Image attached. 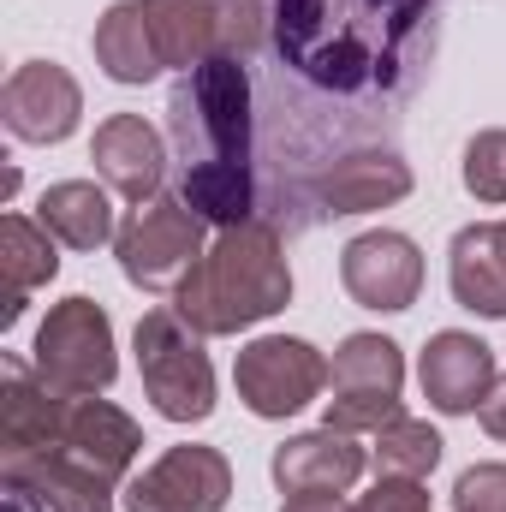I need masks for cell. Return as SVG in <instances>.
I'll return each mask as SVG.
<instances>
[{
  "label": "cell",
  "instance_id": "cell-1",
  "mask_svg": "<svg viewBox=\"0 0 506 512\" xmlns=\"http://www.w3.org/2000/svg\"><path fill=\"white\" fill-rule=\"evenodd\" d=\"M435 48L441 0H268L262 227H316V173L393 131Z\"/></svg>",
  "mask_w": 506,
  "mask_h": 512
},
{
  "label": "cell",
  "instance_id": "cell-2",
  "mask_svg": "<svg viewBox=\"0 0 506 512\" xmlns=\"http://www.w3.org/2000/svg\"><path fill=\"white\" fill-rule=\"evenodd\" d=\"M179 197L209 227L262 221V96L251 60H203L167 90Z\"/></svg>",
  "mask_w": 506,
  "mask_h": 512
},
{
  "label": "cell",
  "instance_id": "cell-3",
  "mask_svg": "<svg viewBox=\"0 0 506 512\" xmlns=\"http://www.w3.org/2000/svg\"><path fill=\"white\" fill-rule=\"evenodd\" d=\"M292 304V268H286V245L274 227L245 221V227H221L209 239L203 262L185 274V286L173 292V310L203 334H245L256 322L280 316Z\"/></svg>",
  "mask_w": 506,
  "mask_h": 512
},
{
  "label": "cell",
  "instance_id": "cell-4",
  "mask_svg": "<svg viewBox=\"0 0 506 512\" xmlns=\"http://www.w3.org/2000/svg\"><path fill=\"white\" fill-rule=\"evenodd\" d=\"M161 66L256 60L268 54V0H149Z\"/></svg>",
  "mask_w": 506,
  "mask_h": 512
},
{
  "label": "cell",
  "instance_id": "cell-5",
  "mask_svg": "<svg viewBox=\"0 0 506 512\" xmlns=\"http://www.w3.org/2000/svg\"><path fill=\"white\" fill-rule=\"evenodd\" d=\"M137 376L167 423H203L215 411V364L179 310H149L137 322Z\"/></svg>",
  "mask_w": 506,
  "mask_h": 512
},
{
  "label": "cell",
  "instance_id": "cell-6",
  "mask_svg": "<svg viewBox=\"0 0 506 512\" xmlns=\"http://www.w3.org/2000/svg\"><path fill=\"white\" fill-rule=\"evenodd\" d=\"M30 364L36 376L66 393V399H84V393H108L120 376V358H114V322L96 298H66L42 316L36 328V346H30Z\"/></svg>",
  "mask_w": 506,
  "mask_h": 512
},
{
  "label": "cell",
  "instance_id": "cell-7",
  "mask_svg": "<svg viewBox=\"0 0 506 512\" xmlns=\"http://www.w3.org/2000/svg\"><path fill=\"white\" fill-rule=\"evenodd\" d=\"M114 251H120V268H126L131 286H143V292H179L185 274L209 251V221L179 191L173 197H149V203H137L126 215Z\"/></svg>",
  "mask_w": 506,
  "mask_h": 512
},
{
  "label": "cell",
  "instance_id": "cell-8",
  "mask_svg": "<svg viewBox=\"0 0 506 512\" xmlns=\"http://www.w3.org/2000/svg\"><path fill=\"white\" fill-rule=\"evenodd\" d=\"M328 411H322V429H340V435H376L381 423L399 417V387H405V352L387 340V334H346L334 364H328Z\"/></svg>",
  "mask_w": 506,
  "mask_h": 512
},
{
  "label": "cell",
  "instance_id": "cell-9",
  "mask_svg": "<svg viewBox=\"0 0 506 512\" xmlns=\"http://www.w3.org/2000/svg\"><path fill=\"white\" fill-rule=\"evenodd\" d=\"M233 387H239V399L251 405V417L280 423V417H298V411L328 387V358H322L310 340L262 334V340H251V346L239 352Z\"/></svg>",
  "mask_w": 506,
  "mask_h": 512
},
{
  "label": "cell",
  "instance_id": "cell-10",
  "mask_svg": "<svg viewBox=\"0 0 506 512\" xmlns=\"http://www.w3.org/2000/svg\"><path fill=\"white\" fill-rule=\"evenodd\" d=\"M233 495V465L215 447H167L143 477H131L126 512H221Z\"/></svg>",
  "mask_w": 506,
  "mask_h": 512
},
{
  "label": "cell",
  "instance_id": "cell-11",
  "mask_svg": "<svg viewBox=\"0 0 506 512\" xmlns=\"http://www.w3.org/2000/svg\"><path fill=\"white\" fill-rule=\"evenodd\" d=\"M340 280L352 292V304L364 310H381V316H399L417 304L423 292V251L393 233V227H376V233H358L346 251H340Z\"/></svg>",
  "mask_w": 506,
  "mask_h": 512
},
{
  "label": "cell",
  "instance_id": "cell-12",
  "mask_svg": "<svg viewBox=\"0 0 506 512\" xmlns=\"http://www.w3.org/2000/svg\"><path fill=\"white\" fill-rule=\"evenodd\" d=\"M84 114V90L54 60H24L0 84V120L18 143H66Z\"/></svg>",
  "mask_w": 506,
  "mask_h": 512
},
{
  "label": "cell",
  "instance_id": "cell-13",
  "mask_svg": "<svg viewBox=\"0 0 506 512\" xmlns=\"http://www.w3.org/2000/svg\"><path fill=\"white\" fill-rule=\"evenodd\" d=\"M417 382H423V399L441 411V417H471L483 411V399L495 393L501 370H495V352L465 334V328H441L429 334L423 358H417Z\"/></svg>",
  "mask_w": 506,
  "mask_h": 512
},
{
  "label": "cell",
  "instance_id": "cell-14",
  "mask_svg": "<svg viewBox=\"0 0 506 512\" xmlns=\"http://www.w3.org/2000/svg\"><path fill=\"white\" fill-rule=\"evenodd\" d=\"M310 197H316V221H328V215H370V209H387V203L411 197V167L399 161L393 143H370V149H352L334 167H322Z\"/></svg>",
  "mask_w": 506,
  "mask_h": 512
},
{
  "label": "cell",
  "instance_id": "cell-15",
  "mask_svg": "<svg viewBox=\"0 0 506 512\" xmlns=\"http://www.w3.org/2000/svg\"><path fill=\"white\" fill-rule=\"evenodd\" d=\"M66 405H72V399L42 382L36 364L0 358V465H6V459H30V453L60 447Z\"/></svg>",
  "mask_w": 506,
  "mask_h": 512
},
{
  "label": "cell",
  "instance_id": "cell-16",
  "mask_svg": "<svg viewBox=\"0 0 506 512\" xmlns=\"http://www.w3.org/2000/svg\"><path fill=\"white\" fill-rule=\"evenodd\" d=\"M90 161H96V173H102L108 191H120L131 203H149V197H161V179H167L173 149H167V137L149 126L143 114H108L96 126Z\"/></svg>",
  "mask_w": 506,
  "mask_h": 512
},
{
  "label": "cell",
  "instance_id": "cell-17",
  "mask_svg": "<svg viewBox=\"0 0 506 512\" xmlns=\"http://www.w3.org/2000/svg\"><path fill=\"white\" fill-rule=\"evenodd\" d=\"M370 453L340 435V429H310V435H292L274 447V483L280 495H346L358 477H364Z\"/></svg>",
  "mask_w": 506,
  "mask_h": 512
},
{
  "label": "cell",
  "instance_id": "cell-18",
  "mask_svg": "<svg viewBox=\"0 0 506 512\" xmlns=\"http://www.w3.org/2000/svg\"><path fill=\"white\" fill-rule=\"evenodd\" d=\"M60 453H72V459H78V465H90L96 477L120 483L131 465H137V453H143V429L131 423L120 405H108V399L84 393V399H72V405H66Z\"/></svg>",
  "mask_w": 506,
  "mask_h": 512
},
{
  "label": "cell",
  "instance_id": "cell-19",
  "mask_svg": "<svg viewBox=\"0 0 506 512\" xmlns=\"http://www.w3.org/2000/svg\"><path fill=\"white\" fill-rule=\"evenodd\" d=\"M447 286L453 304L471 316L506 322V251H501V221H471L453 233L447 251Z\"/></svg>",
  "mask_w": 506,
  "mask_h": 512
},
{
  "label": "cell",
  "instance_id": "cell-20",
  "mask_svg": "<svg viewBox=\"0 0 506 512\" xmlns=\"http://www.w3.org/2000/svg\"><path fill=\"white\" fill-rule=\"evenodd\" d=\"M6 489H30L42 512H114V483L60 447L30 453V459H6Z\"/></svg>",
  "mask_w": 506,
  "mask_h": 512
},
{
  "label": "cell",
  "instance_id": "cell-21",
  "mask_svg": "<svg viewBox=\"0 0 506 512\" xmlns=\"http://www.w3.org/2000/svg\"><path fill=\"white\" fill-rule=\"evenodd\" d=\"M90 42H96V66L114 84H149L161 72V42H155L149 0H114L96 18V36Z\"/></svg>",
  "mask_w": 506,
  "mask_h": 512
},
{
  "label": "cell",
  "instance_id": "cell-22",
  "mask_svg": "<svg viewBox=\"0 0 506 512\" xmlns=\"http://www.w3.org/2000/svg\"><path fill=\"white\" fill-rule=\"evenodd\" d=\"M54 245H60V239H54L42 221H24V215H6V221H0V280H6L0 322H6V328L24 316V298L60 274V251H54Z\"/></svg>",
  "mask_w": 506,
  "mask_h": 512
},
{
  "label": "cell",
  "instance_id": "cell-23",
  "mask_svg": "<svg viewBox=\"0 0 506 512\" xmlns=\"http://www.w3.org/2000/svg\"><path fill=\"white\" fill-rule=\"evenodd\" d=\"M36 221H42L66 251H96V245L120 239L114 203H108V191H102L96 179H60V185H48L42 203H36Z\"/></svg>",
  "mask_w": 506,
  "mask_h": 512
},
{
  "label": "cell",
  "instance_id": "cell-24",
  "mask_svg": "<svg viewBox=\"0 0 506 512\" xmlns=\"http://www.w3.org/2000/svg\"><path fill=\"white\" fill-rule=\"evenodd\" d=\"M441 435L423 423V417H393V423H381L376 429V465H381V477H429L435 465H441Z\"/></svg>",
  "mask_w": 506,
  "mask_h": 512
},
{
  "label": "cell",
  "instance_id": "cell-25",
  "mask_svg": "<svg viewBox=\"0 0 506 512\" xmlns=\"http://www.w3.org/2000/svg\"><path fill=\"white\" fill-rule=\"evenodd\" d=\"M459 179L477 203H506V131L489 126L465 143V161H459Z\"/></svg>",
  "mask_w": 506,
  "mask_h": 512
},
{
  "label": "cell",
  "instance_id": "cell-26",
  "mask_svg": "<svg viewBox=\"0 0 506 512\" xmlns=\"http://www.w3.org/2000/svg\"><path fill=\"white\" fill-rule=\"evenodd\" d=\"M453 512H506V465H471V471H459Z\"/></svg>",
  "mask_w": 506,
  "mask_h": 512
},
{
  "label": "cell",
  "instance_id": "cell-27",
  "mask_svg": "<svg viewBox=\"0 0 506 512\" xmlns=\"http://www.w3.org/2000/svg\"><path fill=\"white\" fill-rule=\"evenodd\" d=\"M358 512H435V507H429L417 477H381L376 489L358 501Z\"/></svg>",
  "mask_w": 506,
  "mask_h": 512
},
{
  "label": "cell",
  "instance_id": "cell-28",
  "mask_svg": "<svg viewBox=\"0 0 506 512\" xmlns=\"http://www.w3.org/2000/svg\"><path fill=\"white\" fill-rule=\"evenodd\" d=\"M483 429H489L495 441H506V376L495 382V393L483 399Z\"/></svg>",
  "mask_w": 506,
  "mask_h": 512
},
{
  "label": "cell",
  "instance_id": "cell-29",
  "mask_svg": "<svg viewBox=\"0 0 506 512\" xmlns=\"http://www.w3.org/2000/svg\"><path fill=\"white\" fill-rule=\"evenodd\" d=\"M280 512H358V507H346L340 495H286Z\"/></svg>",
  "mask_w": 506,
  "mask_h": 512
},
{
  "label": "cell",
  "instance_id": "cell-30",
  "mask_svg": "<svg viewBox=\"0 0 506 512\" xmlns=\"http://www.w3.org/2000/svg\"><path fill=\"white\" fill-rule=\"evenodd\" d=\"M6 512H42V507H36L30 489H6Z\"/></svg>",
  "mask_w": 506,
  "mask_h": 512
},
{
  "label": "cell",
  "instance_id": "cell-31",
  "mask_svg": "<svg viewBox=\"0 0 506 512\" xmlns=\"http://www.w3.org/2000/svg\"><path fill=\"white\" fill-rule=\"evenodd\" d=\"M501 251H506V221H501Z\"/></svg>",
  "mask_w": 506,
  "mask_h": 512
}]
</instances>
